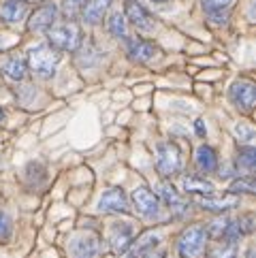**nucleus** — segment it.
Segmentation results:
<instances>
[{
  "label": "nucleus",
  "mask_w": 256,
  "mask_h": 258,
  "mask_svg": "<svg viewBox=\"0 0 256 258\" xmlns=\"http://www.w3.org/2000/svg\"><path fill=\"white\" fill-rule=\"evenodd\" d=\"M28 69L43 79H49L56 75V69L60 64V51L49 47V45H36L34 49L28 51Z\"/></svg>",
  "instance_id": "f257e3e1"
},
{
  "label": "nucleus",
  "mask_w": 256,
  "mask_h": 258,
  "mask_svg": "<svg viewBox=\"0 0 256 258\" xmlns=\"http://www.w3.org/2000/svg\"><path fill=\"white\" fill-rule=\"evenodd\" d=\"M47 39H49V47L58 51H77L81 47V30L75 22L51 26L47 30Z\"/></svg>",
  "instance_id": "f03ea898"
},
{
  "label": "nucleus",
  "mask_w": 256,
  "mask_h": 258,
  "mask_svg": "<svg viewBox=\"0 0 256 258\" xmlns=\"http://www.w3.org/2000/svg\"><path fill=\"white\" fill-rule=\"evenodd\" d=\"M207 230L203 224H195L186 228L177 239V254L181 258H199L205 250Z\"/></svg>",
  "instance_id": "7ed1b4c3"
},
{
  "label": "nucleus",
  "mask_w": 256,
  "mask_h": 258,
  "mask_svg": "<svg viewBox=\"0 0 256 258\" xmlns=\"http://www.w3.org/2000/svg\"><path fill=\"white\" fill-rule=\"evenodd\" d=\"M156 169L162 177H173L181 171V150L177 143L162 141L156 147Z\"/></svg>",
  "instance_id": "20e7f679"
},
{
  "label": "nucleus",
  "mask_w": 256,
  "mask_h": 258,
  "mask_svg": "<svg viewBox=\"0 0 256 258\" xmlns=\"http://www.w3.org/2000/svg\"><path fill=\"white\" fill-rule=\"evenodd\" d=\"M69 254L71 258H100V254H103V239L96 233H81L71 239Z\"/></svg>",
  "instance_id": "39448f33"
},
{
  "label": "nucleus",
  "mask_w": 256,
  "mask_h": 258,
  "mask_svg": "<svg viewBox=\"0 0 256 258\" xmlns=\"http://www.w3.org/2000/svg\"><path fill=\"white\" fill-rule=\"evenodd\" d=\"M228 98L231 103L241 109L243 113H252L254 103H256V86L250 79H237L233 81V86L228 88Z\"/></svg>",
  "instance_id": "423d86ee"
},
{
  "label": "nucleus",
  "mask_w": 256,
  "mask_h": 258,
  "mask_svg": "<svg viewBox=\"0 0 256 258\" xmlns=\"http://www.w3.org/2000/svg\"><path fill=\"white\" fill-rule=\"evenodd\" d=\"M124 17L139 32H154V28H156V20H154V15L141 3H137V0H126Z\"/></svg>",
  "instance_id": "0eeeda50"
},
{
  "label": "nucleus",
  "mask_w": 256,
  "mask_h": 258,
  "mask_svg": "<svg viewBox=\"0 0 256 258\" xmlns=\"http://www.w3.org/2000/svg\"><path fill=\"white\" fill-rule=\"evenodd\" d=\"M133 205L135 211L141 214L143 218H156L158 211H160V201L148 186H139L133 190Z\"/></svg>",
  "instance_id": "6e6552de"
},
{
  "label": "nucleus",
  "mask_w": 256,
  "mask_h": 258,
  "mask_svg": "<svg viewBox=\"0 0 256 258\" xmlns=\"http://www.w3.org/2000/svg\"><path fill=\"white\" fill-rule=\"evenodd\" d=\"M58 20V7L53 3H45L36 7L28 17V30L30 32H47Z\"/></svg>",
  "instance_id": "1a4fd4ad"
},
{
  "label": "nucleus",
  "mask_w": 256,
  "mask_h": 258,
  "mask_svg": "<svg viewBox=\"0 0 256 258\" xmlns=\"http://www.w3.org/2000/svg\"><path fill=\"white\" fill-rule=\"evenodd\" d=\"M135 241V226L131 222H115L109 233V245L115 254H126Z\"/></svg>",
  "instance_id": "9d476101"
},
{
  "label": "nucleus",
  "mask_w": 256,
  "mask_h": 258,
  "mask_svg": "<svg viewBox=\"0 0 256 258\" xmlns=\"http://www.w3.org/2000/svg\"><path fill=\"white\" fill-rule=\"evenodd\" d=\"M98 209L105 214H128V199L122 188H109L98 201Z\"/></svg>",
  "instance_id": "9b49d317"
},
{
  "label": "nucleus",
  "mask_w": 256,
  "mask_h": 258,
  "mask_svg": "<svg viewBox=\"0 0 256 258\" xmlns=\"http://www.w3.org/2000/svg\"><path fill=\"white\" fill-rule=\"evenodd\" d=\"M126 51H128V58L133 62H139V64H148L158 56L156 45L150 41H143V39H128Z\"/></svg>",
  "instance_id": "f8f14e48"
},
{
  "label": "nucleus",
  "mask_w": 256,
  "mask_h": 258,
  "mask_svg": "<svg viewBox=\"0 0 256 258\" xmlns=\"http://www.w3.org/2000/svg\"><path fill=\"white\" fill-rule=\"evenodd\" d=\"M109 7H111V0H88L81 9V17L86 24H100Z\"/></svg>",
  "instance_id": "ddd939ff"
},
{
  "label": "nucleus",
  "mask_w": 256,
  "mask_h": 258,
  "mask_svg": "<svg viewBox=\"0 0 256 258\" xmlns=\"http://www.w3.org/2000/svg\"><path fill=\"white\" fill-rule=\"evenodd\" d=\"M195 160H197V167L201 173H214L218 169V154L212 145H199L197 147V154H195Z\"/></svg>",
  "instance_id": "4468645a"
},
{
  "label": "nucleus",
  "mask_w": 256,
  "mask_h": 258,
  "mask_svg": "<svg viewBox=\"0 0 256 258\" xmlns=\"http://www.w3.org/2000/svg\"><path fill=\"white\" fill-rule=\"evenodd\" d=\"M26 11H28V5L22 0H5V5L0 7V20L7 24H17L26 17Z\"/></svg>",
  "instance_id": "2eb2a0df"
},
{
  "label": "nucleus",
  "mask_w": 256,
  "mask_h": 258,
  "mask_svg": "<svg viewBox=\"0 0 256 258\" xmlns=\"http://www.w3.org/2000/svg\"><path fill=\"white\" fill-rule=\"evenodd\" d=\"M237 201L233 195H228V197H214V195H209L205 199H199V205L207 209V211H214V214H222V211H228V209H233L237 207Z\"/></svg>",
  "instance_id": "dca6fc26"
},
{
  "label": "nucleus",
  "mask_w": 256,
  "mask_h": 258,
  "mask_svg": "<svg viewBox=\"0 0 256 258\" xmlns=\"http://www.w3.org/2000/svg\"><path fill=\"white\" fill-rule=\"evenodd\" d=\"M3 73H5V77H7L9 81H15V84H20V81L26 79V73H28V64H26L24 58L13 56V58H9V60L5 62Z\"/></svg>",
  "instance_id": "f3484780"
},
{
  "label": "nucleus",
  "mask_w": 256,
  "mask_h": 258,
  "mask_svg": "<svg viewBox=\"0 0 256 258\" xmlns=\"http://www.w3.org/2000/svg\"><path fill=\"white\" fill-rule=\"evenodd\" d=\"M184 188L190 195H214V186L205 177H199V175H188L184 179Z\"/></svg>",
  "instance_id": "a211bd4d"
},
{
  "label": "nucleus",
  "mask_w": 256,
  "mask_h": 258,
  "mask_svg": "<svg viewBox=\"0 0 256 258\" xmlns=\"http://www.w3.org/2000/svg\"><path fill=\"white\" fill-rule=\"evenodd\" d=\"M254 167H256V152H254V147L252 145H241L239 150H237V169L252 175Z\"/></svg>",
  "instance_id": "6ab92c4d"
},
{
  "label": "nucleus",
  "mask_w": 256,
  "mask_h": 258,
  "mask_svg": "<svg viewBox=\"0 0 256 258\" xmlns=\"http://www.w3.org/2000/svg\"><path fill=\"white\" fill-rule=\"evenodd\" d=\"M107 30L115 39H128V26L124 13H111L107 20Z\"/></svg>",
  "instance_id": "aec40b11"
},
{
  "label": "nucleus",
  "mask_w": 256,
  "mask_h": 258,
  "mask_svg": "<svg viewBox=\"0 0 256 258\" xmlns=\"http://www.w3.org/2000/svg\"><path fill=\"white\" fill-rule=\"evenodd\" d=\"M160 201H164V205L169 207H179L181 205V197L177 195V190L171 186L169 181H162L158 186V195H156Z\"/></svg>",
  "instance_id": "412c9836"
},
{
  "label": "nucleus",
  "mask_w": 256,
  "mask_h": 258,
  "mask_svg": "<svg viewBox=\"0 0 256 258\" xmlns=\"http://www.w3.org/2000/svg\"><path fill=\"white\" fill-rule=\"evenodd\" d=\"M254 190H256V183L252 175H243V177L235 179L231 183V188H228L231 195H254Z\"/></svg>",
  "instance_id": "4be33fe9"
},
{
  "label": "nucleus",
  "mask_w": 256,
  "mask_h": 258,
  "mask_svg": "<svg viewBox=\"0 0 256 258\" xmlns=\"http://www.w3.org/2000/svg\"><path fill=\"white\" fill-rule=\"evenodd\" d=\"M228 222L231 220L228 218H218V220H214L209 226H205V230H207V237H214V239H222L224 237V233H226V226H228Z\"/></svg>",
  "instance_id": "5701e85b"
},
{
  "label": "nucleus",
  "mask_w": 256,
  "mask_h": 258,
  "mask_svg": "<svg viewBox=\"0 0 256 258\" xmlns=\"http://www.w3.org/2000/svg\"><path fill=\"white\" fill-rule=\"evenodd\" d=\"M205 258H235V245H214Z\"/></svg>",
  "instance_id": "b1692460"
},
{
  "label": "nucleus",
  "mask_w": 256,
  "mask_h": 258,
  "mask_svg": "<svg viewBox=\"0 0 256 258\" xmlns=\"http://www.w3.org/2000/svg\"><path fill=\"white\" fill-rule=\"evenodd\" d=\"M233 0H203V9L205 13H214V11H231Z\"/></svg>",
  "instance_id": "393cba45"
},
{
  "label": "nucleus",
  "mask_w": 256,
  "mask_h": 258,
  "mask_svg": "<svg viewBox=\"0 0 256 258\" xmlns=\"http://www.w3.org/2000/svg\"><path fill=\"white\" fill-rule=\"evenodd\" d=\"M235 137L239 139V143L250 145L252 139H254V128L250 124H237L235 126Z\"/></svg>",
  "instance_id": "a878e982"
},
{
  "label": "nucleus",
  "mask_w": 256,
  "mask_h": 258,
  "mask_svg": "<svg viewBox=\"0 0 256 258\" xmlns=\"http://www.w3.org/2000/svg\"><path fill=\"white\" fill-rule=\"evenodd\" d=\"M86 3L88 0H64V15H67L69 20L81 15V9H84Z\"/></svg>",
  "instance_id": "bb28decb"
},
{
  "label": "nucleus",
  "mask_w": 256,
  "mask_h": 258,
  "mask_svg": "<svg viewBox=\"0 0 256 258\" xmlns=\"http://www.w3.org/2000/svg\"><path fill=\"white\" fill-rule=\"evenodd\" d=\"M237 226H239L241 235H250L252 230H254V218H252L250 214H248V216H243V218L237 220Z\"/></svg>",
  "instance_id": "cd10ccee"
},
{
  "label": "nucleus",
  "mask_w": 256,
  "mask_h": 258,
  "mask_svg": "<svg viewBox=\"0 0 256 258\" xmlns=\"http://www.w3.org/2000/svg\"><path fill=\"white\" fill-rule=\"evenodd\" d=\"M20 41L15 34H9V32H0V51H5L9 47H13V45Z\"/></svg>",
  "instance_id": "c85d7f7f"
},
{
  "label": "nucleus",
  "mask_w": 256,
  "mask_h": 258,
  "mask_svg": "<svg viewBox=\"0 0 256 258\" xmlns=\"http://www.w3.org/2000/svg\"><path fill=\"white\" fill-rule=\"evenodd\" d=\"M137 258H162V252H160V247H148V250H139V252H135Z\"/></svg>",
  "instance_id": "c756f323"
},
{
  "label": "nucleus",
  "mask_w": 256,
  "mask_h": 258,
  "mask_svg": "<svg viewBox=\"0 0 256 258\" xmlns=\"http://www.w3.org/2000/svg\"><path fill=\"white\" fill-rule=\"evenodd\" d=\"M9 233H11V222H9L7 214H3V211H0V239H7Z\"/></svg>",
  "instance_id": "7c9ffc66"
},
{
  "label": "nucleus",
  "mask_w": 256,
  "mask_h": 258,
  "mask_svg": "<svg viewBox=\"0 0 256 258\" xmlns=\"http://www.w3.org/2000/svg\"><path fill=\"white\" fill-rule=\"evenodd\" d=\"M195 133H197V137H201V139L207 135V128H205L203 119H197V122H195Z\"/></svg>",
  "instance_id": "2f4dec72"
},
{
  "label": "nucleus",
  "mask_w": 256,
  "mask_h": 258,
  "mask_svg": "<svg viewBox=\"0 0 256 258\" xmlns=\"http://www.w3.org/2000/svg\"><path fill=\"white\" fill-rule=\"evenodd\" d=\"M22 3H26V5H36V3H45V0H22Z\"/></svg>",
  "instance_id": "473e14b6"
},
{
  "label": "nucleus",
  "mask_w": 256,
  "mask_h": 258,
  "mask_svg": "<svg viewBox=\"0 0 256 258\" xmlns=\"http://www.w3.org/2000/svg\"><path fill=\"white\" fill-rule=\"evenodd\" d=\"M3 119H5V111H3V109H0V122H3Z\"/></svg>",
  "instance_id": "72a5a7b5"
},
{
  "label": "nucleus",
  "mask_w": 256,
  "mask_h": 258,
  "mask_svg": "<svg viewBox=\"0 0 256 258\" xmlns=\"http://www.w3.org/2000/svg\"><path fill=\"white\" fill-rule=\"evenodd\" d=\"M154 3H169V0H154Z\"/></svg>",
  "instance_id": "f704fd0d"
}]
</instances>
